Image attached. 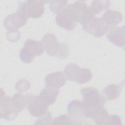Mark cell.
Segmentation results:
<instances>
[{
    "label": "cell",
    "instance_id": "6da1fadb",
    "mask_svg": "<svg viewBox=\"0 0 125 125\" xmlns=\"http://www.w3.org/2000/svg\"><path fill=\"white\" fill-rule=\"evenodd\" d=\"M81 93L83 97V103L86 117L94 120L103 110L106 101L97 89L92 87L82 88Z\"/></svg>",
    "mask_w": 125,
    "mask_h": 125
},
{
    "label": "cell",
    "instance_id": "7a4b0ae2",
    "mask_svg": "<svg viewBox=\"0 0 125 125\" xmlns=\"http://www.w3.org/2000/svg\"><path fill=\"white\" fill-rule=\"evenodd\" d=\"M44 51L41 42L31 39H28L24 42L22 47L19 53L21 60L25 63H30L32 62L35 57L41 55Z\"/></svg>",
    "mask_w": 125,
    "mask_h": 125
},
{
    "label": "cell",
    "instance_id": "3957f363",
    "mask_svg": "<svg viewBox=\"0 0 125 125\" xmlns=\"http://www.w3.org/2000/svg\"><path fill=\"white\" fill-rule=\"evenodd\" d=\"M71 8L77 22L84 26L95 18V14L84 1H76L71 4Z\"/></svg>",
    "mask_w": 125,
    "mask_h": 125
},
{
    "label": "cell",
    "instance_id": "277c9868",
    "mask_svg": "<svg viewBox=\"0 0 125 125\" xmlns=\"http://www.w3.org/2000/svg\"><path fill=\"white\" fill-rule=\"evenodd\" d=\"M47 2L44 0H26L21 3L18 10L23 13L29 18H40L44 12V4Z\"/></svg>",
    "mask_w": 125,
    "mask_h": 125
},
{
    "label": "cell",
    "instance_id": "5b68a950",
    "mask_svg": "<svg viewBox=\"0 0 125 125\" xmlns=\"http://www.w3.org/2000/svg\"><path fill=\"white\" fill-rule=\"evenodd\" d=\"M19 112L14 106L12 99L5 95V92L1 89L0 115V118L7 121L13 120L16 118Z\"/></svg>",
    "mask_w": 125,
    "mask_h": 125
},
{
    "label": "cell",
    "instance_id": "8992f818",
    "mask_svg": "<svg viewBox=\"0 0 125 125\" xmlns=\"http://www.w3.org/2000/svg\"><path fill=\"white\" fill-rule=\"evenodd\" d=\"M56 22L58 25L67 30H73L77 25V21L73 14L71 4H67L56 17Z\"/></svg>",
    "mask_w": 125,
    "mask_h": 125
},
{
    "label": "cell",
    "instance_id": "52a82bcc",
    "mask_svg": "<svg viewBox=\"0 0 125 125\" xmlns=\"http://www.w3.org/2000/svg\"><path fill=\"white\" fill-rule=\"evenodd\" d=\"M67 112L75 124H83L86 120L82 101L73 100L68 104Z\"/></svg>",
    "mask_w": 125,
    "mask_h": 125
},
{
    "label": "cell",
    "instance_id": "ba28073f",
    "mask_svg": "<svg viewBox=\"0 0 125 125\" xmlns=\"http://www.w3.org/2000/svg\"><path fill=\"white\" fill-rule=\"evenodd\" d=\"M83 29L92 36L100 38L110 29L101 18H94L90 22L83 26Z\"/></svg>",
    "mask_w": 125,
    "mask_h": 125
},
{
    "label": "cell",
    "instance_id": "9c48e42d",
    "mask_svg": "<svg viewBox=\"0 0 125 125\" xmlns=\"http://www.w3.org/2000/svg\"><path fill=\"white\" fill-rule=\"evenodd\" d=\"M29 18L21 12L17 10V12L7 16L3 21L5 28L9 30H18L24 26Z\"/></svg>",
    "mask_w": 125,
    "mask_h": 125
},
{
    "label": "cell",
    "instance_id": "30bf717a",
    "mask_svg": "<svg viewBox=\"0 0 125 125\" xmlns=\"http://www.w3.org/2000/svg\"><path fill=\"white\" fill-rule=\"evenodd\" d=\"M48 106L38 95L36 96L32 95L29 101L27 108L31 115L35 117H41L47 112Z\"/></svg>",
    "mask_w": 125,
    "mask_h": 125
},
{
    "label": "cell",
    "instance_id": "8fae6325",
    "mask_svg": "<svg viewBox=\"0 0 125 125\" xmlns=\"http://www.w3.org/2000/svg\"><path fill=\"white\" fill-rule=\"evenodd\" d=\"M41 42L46 53L49 56H56L59 50L60 43L56 37L51 33L45 34L42 38Z\"/></svg>",
    "mask_w": 125,
    "mask_h": 125
},
{
    "label": "cell",
    "instance_id": "7c38bea8",
    "mask_svg": "<svg viewBox=\"0 0 125 125\" xmlns=\"http://www.w3.org/2000/svg\"><path fill=\"white\" fill-rule=\"evenodd\" d=\"M45 86L59 89L66 82V78L62 72L57 71L49 74L45 77Z\"/></svg>",
    "mask_w": 125,
    "mask_h": 125
},
{
    "label": "cell",
    "instance_id": "4fadbf2b",
    "mask_svg": "<svg viewBox=\"0 0 125 125\" xmlns=\"http://www.w3.org/2000/svg\"><path fill=\"white\" fill-rule=\"evenodd\" d=\"M125 26L113 28L107 35L108 40L116 46L124 47L125 43Z\"/></svg>",
    "mask_w": 125,
    "mask_h": 125
},
{
    "label": "cell",
    "instance_id": "5bb4252c",
    "mask_svg": "<svg viewBox=\"0 0 125 125\" xmlns=\"http://www.w3.org/2000/svg\"><path fill=\"white\" fill-rule=\"evenodd\" d=\"M101 18L109 29H111L122 21L123 16L118 11L107 10L103 14Z\"/></svg>",
    "mask_w": 125,
    "mask_h": 125
},
{
    "label": "cell",
    "instance_id": "9a60e30c",
    "mask_svg": "<svg viewBox=\"0 0 125 125\" xmlns=\"http://www.w3.org/2000/svg\"><path fill=\"white\" fill-rule=\"evenodd\" d=\"M59 93V89L45 86L38 96L43 102L49 106L56 102Z\"/></svg>",
    "mask_w": 125,
    "mask_h": 125
},
{
    "label": "cell",
    "instance_id": "2e32d148",
    "mask_svg": "<svg viewBox=\"0 0 125 125\" xmlns=\"http://www.w3.org/2000/svg\"><path fill=\"white\" fill-rule=\"evenodd\" d=\"M31 96L32 95L30 94L23 95L21 93H17L11 97L12 102L16 109L19 112H21L27 107Z\"/></svg>",
    "mask_w": 125,
    "mask_h": 125
},
{
    "label": "cell",
    "instance_id": "e0dca14e",
    "mask_svg": "<svg viewBox=\"0 0 125 125\" xmlns=\"http://www.w3.org/2000/svg\"><path fill=\"white\" fill-rule=\"evenodd\" d=\"M122 90V86L121 84H110L103 89L102 95L106 101L113 100L119 97Z\"/></svg>",
    "mask_w": 125,
    "mask_h": 125
},
{
    "label": "cell",
    "instance_id": "ac0fdd59",
    "mask_svg": "<svg viewBox=\"0 0 125 125\" xmlns=\"http://www.w3.org/2000/svg\"><path fill=\"white\" fill-rule=\"evenodd\" d=\"M80 68L75 63H69L64 68V74L66 78L69 81H76Z\"/></svg>",
    "mask_w": 125,
    "mask_h": 125
},
{
    "label": "cell",
    "instance_id": "d6986e66",
    "mask_svg": "<svg viewBox=\"0 0 125 125\" xmlns=\"http://www.w3.org/2000/svg\"><path fill=\"white\" fill-rule=\"evenodd\" d=\"M110 6V2L109 0H93L91 2L90 8L96 15L104 9H108Z\"/></svg>",
    "mask_w": 125,
    "mask_h": 125
},
{
    "label": "cell",
    "instance_id": "ffe728a7",
    "mask_svg": "<svg viewBox=\"0 0 125 125\" xmlns=\"http://www.w3.org/2000/svg\"><path fill=\"white\" fill-rule=\"evenodd\" d=\"M92 77L91 72L86 68H80L76 83L79 84H83L89 82Z\"/></svg>",
    "mask_w": 125,
    "mask_h": 125
},
{
    "label": "cell",
    "instance_id": "44dd1931",
    "mask_svg": "<svg viewBox=\"0 0 125 125\" xmlns=\"http://www.w3.org/2000/svg\"><path fill=\"white\" fill-rule=\"evenodd\" d=\"M67 0H52L49 3L50 10L55 14L61 12L67 5Z\"/></svg>",
    "mask_w": 125,
    "mask_h": 125
},
{
    "label": "cell",
    "instance_id": "7402d4cb",
    "mask_svg": "<svg viewBox=\"0 0 125 125\" xmlns=\"http://www.w3.org/2000/svg\"><path fill=\"white\" fill-rule=\"evenodd\" d=\"M52 125H71L73 124L70 117L67 115H61L52 120Z\"/></svg>",
    "mask_w": 125,
    "mask_h": 125
},
{
    "label": "cell",
    "instance_id": "603a6c76",
    "mask_svg": "<svg viewBox=\"0 0 125 125\" xmlns=\"http://www.w3.org/2000/svg\"><path fill=\"white\" fill-rule=\"evenodd\" d=\"M69 54V49L68 46L64 43H60L59 50L56 56L58 59H66Z\"/></svg>",
    "mask_w": 125,
    "mask_h": 125
},
{
    "label": "cell",
    "instance_id": "cb8c5ba5",
    "mask_svg": "<svg viewBox=\"0 0 125 125\" xmlns=\"http://www.w3.org/2000/svg\"><path fill=\"white\" fill-rule=\"evenodd\" d=\"M30 87V82L25 79H21L17 82L15 84V89L19 92H25Z\"/></svg>",
    "mask_w": 125,
    "mask_h": 125
},
{
    "label": "cell",
    "instance_id": "d4e9b609",
    "mask_svg": "<svg viewBox=\"0 0 125 125\" xmlns=\"http://www.w3.org/2000/svg\"><path fill=\"white\" fill-rule=\"evenodd\" d=\"M21 34L18 30H7L6 33V38L10 42H15L20 39Z\"/></svg>",
    "mask_w": 125,
    "mask_h": 125
},
{
    "label": "cell",
    "instance_id": "484cf974",
    "mask_svg": "<svg viewBox=\"0 0 125 125\" xmlns=\"http://www.w3.org/2000/svg\"><path fill=\"white\" fill-rule=\"evenodd\" d=\"M52 118L51 113L47 111L44 115L41 117L35 123L36 125H50L52 123Z\"/></svg>",
    "mask_w": 125,
    "mask_h": 125
},
{
    "label": "cell",
    "instance_id": "4316f807",
    "mask_svg": "<svg viewBox=\"0 0 125 125\" xmlns=\"http://www.w3.org/2000/svg\"><path fill=\"white\" fill-rule=\"evenodd\" d=\"M120 117L115 114L110 115L109 125H121L122 122Z\"/></svg>",
    "mask_w": 125,
    "mask_h": 125
}]
</instances>
